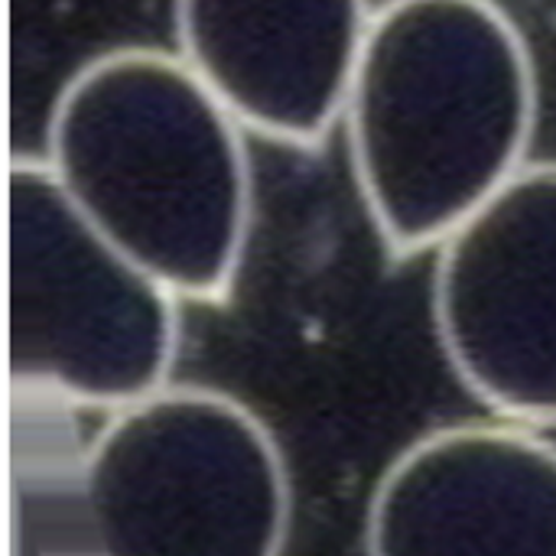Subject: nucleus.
<instances>
[{"label":"nucleus","mask_w":556,"mask_h":556,"mask_svg":"<svg viewBox=\"0 0 556 556\" xmlns=\"http://www.w3.org/2000/svg\"><path fill=\"white\" fill-rule=\"evenodd\" d=\"M371 0H173L176 55L251 134L319 147L342 124Z\"/></svg>","instance_id":"nucleus-7"},{"label":"nucleus","mask_w":556,"mask_h":556,"mask_svg":"<svg viewBox=\"0 0 556 556\" xmlns=\"http://www.w3.org/2000/svg\"><path fill=\"white\" fill-rule=\"evenodd\" d=\"M534 124V59L498 0L375 7L342 127L388 254L440 248L528 166Z\"/></svg>","instance_id":"nucleus-1"},{"label":"nucleus","mask_w":556,"mask_h":556,"mask_svg":"<svg viewBox=\"0 0 556 556\" xmlns=\"http://www.w3.org/2000/svg\"><path fill=\"white\" fill-rule=\"evenodd\" d=\"M433 323L482 404L554 427L556 163H528L437 248Z\"/></svg>","instance_id":"nucleus-5"},{"label":"nucleus","mask_w":556,"mask_h":556,"mask_svg":"<svg viewBox=\"0 0 556 556\" xmlns=\"http://www.w3.org/2000/svg\"><path fill=\"white\" fill-rule=\"evenodd\" d=\"M7 248L16 388L111 414L166 388L179 296L75 208L42 156L10 160Z\"/></svg>","instance_id":"nucleus-4"},{"label":"nucleus","mask_w":556,"mask_h":556,"mask_svg":"<svg viewBox=\"0 0 556 556\" xmlns=\"http://www.w3.org/2000/svg\"><path fill=\"white\" fill-rule=\"evenodd\" d=\"M368 556H556V446L525 424L443 427L381 476Z\"/></svg>","instance_id":"nucleus-6"},{"label":"nucleus","mask_w":556,"mask_h":556,"mask_svg":"<svg viewBox=\"0 0 556 556\" xmlns=\"http://www.w3.org/2000/svg\"><path fill=\"white\" fill-rule=\"evenodd\" d=\"M75 208L179 300H222L254 186L238 117L163 49H111L59 91L46 153Z\"/></svg>","instance_id":"nucleus-2"},{"label":"nucleus","mask_w":556,"mask_h":556,"mask_svg":"<svg viewBox=\"0 0 556 556\" xmlns=\"http://www.w3.org/2000/svg\"><path fill=\"white\" fill-rule=\"evenodd\" d=\"M81 498L98 556H280L290 476L241 401L160 388L94 437Z\"/></svg>","instance_id":"nucleus-3"}]
</instances>
